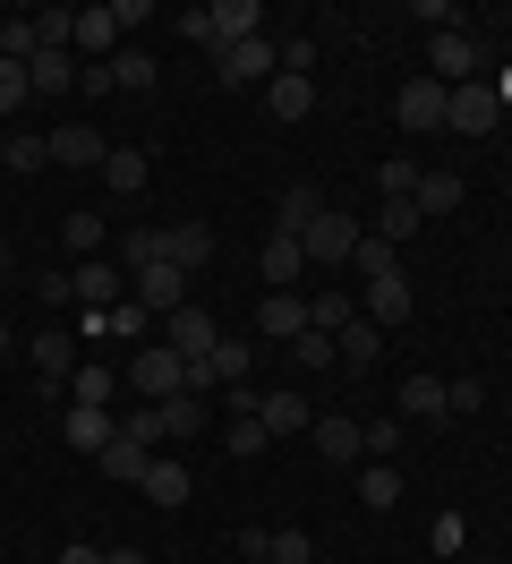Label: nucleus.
Segmentation results:
<instances>
[{
	"label": "nucleus",
	"instance_id": "f257e3e1",
	"mask_svg": "<svg viewBox=\"0 0 512 564\" xmlns=\"http://www.w3.org/2000/svg\"><path fill=\"white\" fill-rule=\"evenodd\" d=\"M129 386H137V402H171V393H188V359L171 351V343H137Z\"/></svg>",
	"mask_w": 512,
	"mask_h": 564
},
{
	"label": "nucleus",
	"instance_id": "f03ea898",
	"mask_svg": "<svg viewBox=\"0 0 512 564\" xmlns=\"http://www.w3.org/2000/svg\"><path fill=\"white\" fill-rule=\"evenodd\" d=\"M214 77H222V86H273V77H282V43H231V52H214Z\"/></svg>",
	"mask_w": 512,
	"mask_h": 564
},
{
	"label": "nucleus",
	"instance_id": "7ed1b4c3",
	"mask_svg": "<svg viewBox=\"0 0 512 564\" xmlns=\"http://www.w3.org/2000/svg\"><path fill=\"white\" fill-rule=\"evenodd\" d=\"M359 231H368V223H350V214H316V223H307L299 231V248H307V265H350V248H359Z\"/></svg>",
	"mask_w": 512,
	"mask_h": 564
},
{
	"label": "nucleus",
	"instance_id": "20e7f679",
	"mask_svg": "<svg viewBox=\"0 0 512 564\" xmlns=\"http://www.w3.org/2000/svg\"><path fill=\"white\" fill-rule=\"evenodd\" d=\"M444 104H453L444 77H410L402 95H393V120H402L410 138H427V129H444Z\"/></svg>",
	"mask_w": 512,
	"mask_h": 564
},
{
	"label": "nucleus",
	"instance_id": "39448f33",
	"mask_svg": "<svg viewBox=\"0 0 512 564\" xmlns=\"http://www.w3.org/2000/svg\"><path fill=\"white\" fill-rule=\"evenodd\" d=\"M120 35H129V26H120V9H77V35H68V61L86 52L95 69H111V61H120Z\"/></svg>",
	"mask_w": 512,
	"mask_h": 564
},
{
	"label": "nucleus",
	"instance_id": "423d86ee",
	"mask_svg": "<svg viewBox=\"0 0 512 564\" xmlns=\"http://www.w3.org/2000/svg\"><path fill=\"white\" fill-rule=\"evenodd\" d=\"M495 120H504V95H495V86H453V104H444V129H461V138H487V129H495Z\"/></svg>",
	"mask_w": 512,
	"mask_h": 564
},
{
	"label": "nucleus",
	"instance_id": "0eeeda50",
	"mask_svg": "<svg viewBox=\"0 0 512 564\" xmlns=\"http://www.w3.org/2000/svg\"><path fill=\"white\" fill-rule=\"evenodd\" d=\"M257 334L291 351V343L307 334V291H265V300H257Z\"/></svg>",
	"mask_w": 512,
	"mask_h": 564
},
{
	"label": "nucleus",
	"instance_id": "6e6552de",
	"mask_svg": "<svg viewBox=\"0 0 512 564\" xmlns=\"http://www.w3.org/2000/svg\"><path fill=\"white\" fill-rule=\"evenodd\" d=\"M257 274H265V291H291V282L307 274L299 231H265V240H257Z\"/></svg>",
	"mask_w": 512,
	"mask_h": 564
},
{
	"label": "nucleus",
	"instance_id": "1a4fd4ad",
	"mask_svg": "<svg viewBox=\"0 0 512 564\" xmlns=\"http://www.w3.org/2000/svg\"><path fill=\"white\" fill-rule=\"evenodd\" d=\"M359 317L368 325H410V274H384V282H359Z\"/></svg>",
	"mask_w": 512,
	"mask_h": 564
},
{
	"label": "nucleus",
	"instance_id": "9d476101",
	"mask_svg": "<svg viewBox=\"0 0 512 564\" xmlns=\"http://www.w3.org/2000/svg\"><path fill=\"white\" fill-rule=\"evenodd\" d=\"M68 300H77V308H120V265H111V257H77Z\"/></svg>",
	"mask_w": 512,
	"mask_h": 564
},
{
	"label": "nucleus",
	"instance_id": "9b49d317",
	"mask_svg": "<svg viewBox=\"0 0 512 564\" xmlns=\"http://www.w3.org/2000/svg\"><path fill=\"white\" fill-rule=\"evenodd\" d=\"M102 154H111V145H102L86 120H61V129H52V172H86V163L102 172Z\"/></svg>",
	"mask_w": 512,
	"mask_h": 564
},
{
	"label": "nucleus",
	"instance_id": "f8f14e48",
	"mask_svg": "<svg viewBox=\"0 0 512 564\" xmlns=\"http://www.w3.org/2000/svg\"><path fill=\"white\" fill-rule=\"evenodd\" d=\"M137 308H145V317L188 308V274H179V265H145V274H137Z\"/></svg>",
	"mask_w": 512,
	"mask_h": 564
},
{
	"label": "nucleus",
	"instance_id": "ddd939ff",
	"mask_svg": "<svg viewBox=\"0 0 512 564\" xmlns=\"http://www.w3.org/2000/svg\"><path fill=\"white\" fill-rule=\"evenodd\" d=\"M205 257H214V223H163V265L197 274Z\"/></svg>",
	"mask_w": 512,
	"mask_h": 564
},
{
	"label": "nucleus",
	"instance_id": "4468645a",
	"mask_svg": "<svg viewBox=\"0 0 512 564\" xmlns=\"http://www.w3.org/2000/svg\"><path fill=\"white\" fill-rule=\"evenodd\" d=\"M205 18H214V43H222V52H231V43H257V35H265V9H257V0H214Z\"/></svg>",
	"mask_w": 512,
	"mask_h": 564
},
{
	"label": "nucleus",
	"instance_id": "2eb2a0df",
	"mask_svg": "<svg viewBox=\"0 0 512 564\" xmlns=\"http://www.w3.org/2000/svg\"><path fill=\"white\" fill-rule=\"evenodd\" d=\"M214 343H222V325L205 317L197 300H188V308H171V351H179V359H205Z\"/></svg>",
	"mask_w": 512,
	"mask_h": 564
},
{
	"label": "nucleus",
	"instance_id": "dca6fc26",
	"mask_svg": "<svg viewBox=\"0 0 512 564\" xmlns=\"http://www.w3.org/2000/svg\"><path fill=\"white\" fill-rule=\"evenodd\" d=\"M61 436H68V445H77V454H102V445L120 436V420H111V411H95V402H68Z\"/></svg>",
	"mask_w": 512,
	"mask_h": 564
},
{
	"label": "nucleus",
	"instance_id": "f3484780",
	"mask_svg": "<svg viewBox=\"0 0 512 564\" xmlns=\"http://www.w3.org/2000/svg\"><path fill=\"white\" fill-rule=\"evenodd\" d=\"M307 436H316V454H325V462H368V427H359V420H316Z\"/></svg>",
	"mask_w": 512,
	"mask_h": 564
},
{
	"label": "nucleus",
	"instance_id": "a211bd4d",
	"mask_svg": "<svg viewBox=\"0 0 512 564\" xmlns=\"http://www.w3.org/2000/svg\"><path fill=\"white\" fill-rule=\"evenodd\" d=\"M265 111H273V120H307V111H316V77L282 69V77L265 86Z\"/></svg>",
	"mask_w": 512,
	"mask_h": 564
},
{
	"label": "nucleus",
	"instance_id": "6ab92c4d",
	"mask_svg": "<svg viewBox=\"0 0 512 564\" xmlns=\"http://www.w3.org/2000/svg\"><path fill=\"white\" fill-rule=\"evenodd\" d=\"M257 427L291 436V427H316V411H307V393H257Z\"/></svg>",
	"mask_w": 512,
	"mask_h": 564
},
{
	"label": "nucleus",
	"instance_id": "aec40b11",
	"mask_svg": "<svg viewBox=\"0 0 512 564\" xmlns=\"http://www.w3.org/2000/svg\"><path fill=\"white\" fill-rule=\"evenodd\" d=\"M436 77H444V86H470V77H478V43L461 35V26H444V35H436Z\"/></svg>",
	"mask_w": 512,
	"mask_h": 564
},
{
	"label": "nucleus",
	"instance_id": "412c9836",
	"mask_svg": "<svg viewBox=\"0 0 512 564\" xmlns=\"http://www.w3.org/2000/svg\"><path fill=\"white\" fill-rule=\"evenodd\" d=\"M102 470H111V479H120V488H137V479H145V462H154V445H137L129 427H120V436H111V445H102Z\"/></svg>",
	"mask_w": 512,
	"mask_h": 564
},
{
	"label": "nucleus",
	"instance_id": "4be33fe9",
	"mask_svg": "<svg viewBox=\"0 0 512 564\" xmlns=\"http://www.w3.org/2000/svg\"><path fill=\"white\" fill-rule=\"evenodd\" d=\"M334 351H341V368H375V359H384V325L350 317V325L334 334Z\"/></svg>",
	"mask_w": 512,
	"mask_h": 564
},
{
	"label": "nucleus",
	"instance_id": "5701e85b",
	"mask_svg": "<svg viewBox=\"0 0 512 564\" xmlns=\"http://www.w3.org/2000/svg\"><path fill=\"white\" fill-rule=\"evenodd\" d=\"M34 368H43V386H68V377H77V343H68L61 325H43V343H34Z\"/></svg>",
	"mask_w": 512,
	"mask_h": 564
},
{
	"label": "nucleus",
	"instance_id": "b1692460",
	"mask_svg": "<svg viewBox=\"0 0 512 564\" xmlns=\"http://www.w3.org/2000/svg\"><path fill=\"white\" fill-rule=\"evenodd\" d=\"M137 488H145V505H188V462H163V454H154Z\"/></svg>",
	"mask_w": 512,
	"mask_h": 564
},
{
	"label": "nucleus",
	"instance_id": "393cba45",
	"mask_svg": "<svg viewBox=\"0 0 512 564\" xmlns=\"http://www.w3.org/2000/svg\"><path fill=\"white\" fill-rule=\"evenodd\" d=\"M316 214H325V188H307V180H291V188H282V206H273V231H307Z\"/></svg>",
	"mask_w": 512,
	"mask_h": 564
},
{
	"label": "nucleus",
	"instance_id": "a878e982",
	"mask_svg": "<svg viewBox=\"0 0 512 564\" xmlns=\"http://www.w3.org/2000/svg\"><path fill=\"white\" fill-rule=\"evenodd\" d=\"M154 427H163V436H197V427H214V420H205V393H171V402H154Z\"/></svg>",
	"mask_w": 512,
	"mask_h": 564
},
{
	"label": "nucleus",
	"instance_id": "bb28decb",
	"mask_svg": "<svg viewBox=\"0 0 512 564\" xmlns=\"http://www.w3.org/2000/svg\"><path fill=\"white\" fill-rule=\"evenodd\" d=\"M205 368H214V386H248V368H257V343H231V334H222V343L205 351Z\"/></svg>",
	"mask_w": 512,
	"mask_h": 564
},
{
	"label": "nucleus",
	"instance_id": "cd10ccee",
	"mask_svg": "<svg viewBox=\"0 0 512 564\" xmlns=\"http://www.w3.org/2000/svg\"><path fill=\"white\" fill-rule=\"evenodd\" d=\"M26 86H34V95H68V86H77V61H68V52H34Z\"/></svg>",
	"mask_w": 512,
	"mask_h": 564
},
{
	"label": "nucleus",
	"instance_id": "c85d7f7f",
	"mask_svg": "<svg viewBox=\"0 0 512 564\" xmlns=\"http://www.w3.org/2000/svg\"><path fill=\"white\" fill-rule=\"evenodd\" d=\"M350 317H359V300H350V291H307V325H316V334H341Z\"/></svg>",
	"mask_w": 512,
	"mask_h": 564
},
{
	"label": "nucleus",
	"instance_id": "c756f323",
	"mask_svg": "<svg viewBox=\"0 0 512 564\" xmlns=\"http://www.w3.org/2000/svg\"><path fill=\"white\" fill-rule=\"evenodd\" d=\"M359 505L393 513V505H402V470H393V462H368V470H359Z\"/></svg>",
	"mask_w": 512,
	"mask_h": 564
},
{
	"label": "nucleus",
	"instance_id": "7c9ffc66",
	"mask_svg": "<svg viewBox=\"0 0 512 564\" xmlns=\"http://www.w3.org/2000/svg\"><path fill=\"white\" fill-rule=\"evenodd\" d=\"M418 223H427V214H418V197H384V214H375L368 231H375V240H393V248H402L410 231H418Z\"/></svg>",
	"mask_w": 512,
	"mask_h": 564
},
{
	"label": "nucleus",
	"instance_id": "2f4dec72",
	"mask_svg": "<svg viewBox=\"0 0 512 564\" xmlns=\"http://www.w3.org/2000/svg\"><path fill=\"white\" fill-rule=\"evenodd\" d=\"M350 265H359V282H384V274H402V257H393V240H375V231H359V248H350Z\"/></svg>",
	"mask_w": 512,
	"mask_h": 564
},
{
	"label": "nucleus",
	"instance_id": "473e14b6",
	"mask_svg": "<svg viewBox=\"0 0 512 564\" xmlns=\"http://www.w3.org/2000/svg\"><path fill=\"white\" fill-rule=\"evenodd\" d=\"M402 420H444V377H402Z\"/></svg>",
	"mask_w": 512,
	"mask_h": 564
},
{
	"label": "nucleus",
	"instance_id": "72a5a7b5",
	"mask_svg": "<svg viewBox=\"0 0 512 564\" xmlns=\"http://www.w3.org/2000/svg\"><path fill=\"white\" fill-rule=\"evenodd\" d=\"M102 180H111L120 197H137V188H145V154H137V145H111V154H102Z\"/></svg>",
	"mask_w": 512,
	"mask_h": 564
},
{
	"label": "nucleus",
	"instance_id": "f704fd0d",
	"mask_svg": "<svg viewBox=\"0 0 512 564\" xmlns=\"http://www.w3.org/2000/svg\"><path fill=\"white\" fill-rule=\"evenodd\" d=\"M0 163H9V172H52V138H0Z\"/></svg>",
	"mask_w": 512,
	"mask_h": 564
},
{
	"label": "nucleus",
	"instance_id": "c9c22d12",
	"mask_svg": "<svg viewBox=\"0 0 512 564\" xmlns=\"http://www.w3.org/2000/svg\"><path fill=\"white\" fill-rule=\"evenodd\" d=\"M453 206H461V180L453 172H418V214L436 223V214H453Z\"/></svg>",
	"mask_w": 512,
	"mask_h": 564
},
{
	"label": "nucleus",
	"instance_id": "e433bc0d",
	"mask_svg": "<svg viewBox=\"0 0 512 564\" xmlns=\"http://www.w3.org/2000/svg\"><path fill=\"white\" fill-rule=\"evenodd\" d=\"M43 52V26L34 18H0V61H34Z\"/></svg>",
	"mask_w": 512,
	"mask_h": 564
},
{
	"label": "nucleus",
	"instance_id": "4c0bfd02",
	"mask_svg": "<svg viewBox=\"0 0 512 564\" xmlns=\"http://www.w3.org/2000/svg\"><path fill=\"white\" fill-rule=\"evenodd\" d=\"M68 402H95V411H111V368H102V359H86V368L68 377Z\"/></svg>",
	"mask_w": 512,
	"mask_h": 564
},
{
	"label": "nucleus",
	"instance_id": "58836bf2",
	"mask_svg": "<svg viewBox=\"0 0 512 564\" xmlns=\"http://www.w3.org/2000/svg\"><path fill=\"white\" fill-rule=\"evenodd\" d=\"M120 265H129V274L163 265V231H120Z\"/></svg>",
	"mask_w": 512,
	"mask_h": 564
},
{
	"label": "nucleus",
	"instance_id": "ea45409f",
	"mask_svg": "<svg viewBox=\"0 0 512 564\" xmlns=\"http://www.w3.org/2000/svg\"><path fill=\"white\" fill-rule=\"evenodd\" d=\"M61 240L77 257H102V214H61Z\"/></svg>",
	"mask_w": 512,
	"mask_h": 564
},
{
	"label": "nucleus",
	"instance_id": "a19ab883",
	"mask_svg": "<svg viewBox=\"0 0 512 564\" xmlns=\"http://www.w3.org/2000/svg\"><path fill=\"white\" fill-rule=\"evenodd\" d=\"M307 556H316L307 530H265V564H307Z\"/></svg>",
	"mask_w": 512,
	"mask_h": 564
},
{
	"label": "nucleus",
	"instance_id": "79ce46f5",
	"mask_svg": "<svg viewBox=\"0 0 512 564\" xmlns=\"http://www.w3.org/2000/svg\"><path fill=\"white\" fill-rule=\"evenodd\" d=\"M34 104V86H26V61H0V120L9 111H26Z\"/></svg>",
	"mask_w": 512,
	"mask_h": 564
},
{
	"label": "nucleus",
	"instance_id": "37998d69",
	"mask_svg": "<svg viewBox=\"0 0 512 564\" xmlns=\"http://www.w3.org/2000/svg\"><path fill=\"white\" fill-rule=\"evenodd\" d=\"M444 411H453V420L487 411V386H478V377H444Z\"/></svg>",
	"mask_w": 512,
	"mask_h": 564
},
{
	"label": "nucleus",
	"instance_id": "c03bdc74",
	"mask_svg": "<svg viewBox=\"0 0 512 564\" xmlns=\"http://www.w3.org/2000/svg\"><path fill=\"white\" fill-rule=\"evenodd\" d=\"M145 325H154V317H145L137 300H129V308H102V334H120V343H145Z\"/></svg>",
	"mask_w": 512,
	"mask_h": 564
},
{
	"label": "nucleus",
	"instance_id": "a18cd8bd",
	"mask_svg": "<svg viewBox=\"0 0 512 564\" xmlns=\"http://www.w3.org/2000/svg\"><path fill=\"white\" fill-rule=\"evenodd\" d=\"M291 359H299V368H325V359H341V351H334V334H316V325H307L299 343H291Z\"/></svg>",
	"mask_w": 512,
	"mask_h": 564
},
{
	"label": "nucleus",
	"instance_id": "49530a36",
	"mask_svg": "<svg viewBox=\"0 0 512 564\" xmlns=\"http://www.w3.org/2000/svg\"><path fill=\"white\" fill-rule=\"evenodd\" d=\"M384 197H418V163H410V154L384 163Z\"/></svg>",
	"mask_w": 512,
	"mask_h": 564
},
{
	"label": "nucleus",
	"instance_id": "de8ad7c7",
	"mask_svg": "<svg viewBox=\"0 0 512 564\" xmlns=\"http://www.w3.org/2000/svg\"><path fill=\"white\" fill-rule=\"evenodd\" d=\"M265 445H273V436H265L257 420H239V427H231V454H239V462H248V454H265Z\"/></svg>",
	"mask_w": 512,
	"mask_h": 564
},
{
	"label": "nucleus",
	"instance_id": "09e8293b",
	"mask_svg": "<svg viewBox=\"0 0 512 564\" xmlns=\"http://www.w3.org/2000/svg\"><path fill=\"white\" fill-rule=\"evenodd\" d=\"M393 454H402V427H393V420L368 427V462H393Z\"/></svg>",
	"mask_w": 512,
	"mask_h": 564
},
{
	"label": "nucleus",
	"instance_id": "8fccbe9b",
	"mask_svg": "<svg viewBox=\"0 0 512 564\" xmlns=\"http://www.w3.org/2000/svg\"><path fill=\"white\" fill-rule=\"evenodd\" d=\"M179 35H188V43H205V52H222V43H214V18H205V9H188V18H179Z\"/></svg>",
	"mask_w": 512,
	"mask_h": 564
},
{
	"label": "nucleus",
	"instance_id": "3c124183",
	"mask_svg": "<svg viewBox=\"0 0 512 564\" xmlns=\"http://www.w3.org/2000/svg\"><path fill=\"white\" fill-rule=\"evenodd\" d=\"M427 539H436V556H453V547H461V513H436V530H427Z\"/></svg>",
	"mask_w": 512,
	"mask_h": 564
},
{
	"label": "nucleus",
	"instance_id": "603ef678",
	"mask_svg": "<svg viewBox=\"0 0 512 564\" xmlns=\"http://www.w3.org/2000/svg\"><path fill=\"white\" fill-rule=\"evenodd\" d=\"M61 564H102V547H86V539H77V547H61Z\"/></svg>",
	"mask_w": 512,
	"mask_h": 564
},
{
	"label": "nucleus",
	"instance_id": "864d4df0",
	"mask_svg": "<svg viewBox=\"0 0 512 564\" xmlns=\"http://www.w3.org/2000/svg\"><path fill=\"white\" fill-rule=\"evenodd\" d=\"M102 564H145V556H137V547H111V556H102Z\"/></svg>",
	"mask_w": 512,
	"mask_h": 564
},
{
	"label": "nucleus",
	"instance_id": "5fc2aeb1",
	"mask_svg": "<svg viewBox=\"0 0 512 564\" xmlns=\"http://www.w3.org/2000/svg\"><path fill=\"white\" fill-rule=\"evenodd\" d=\"M495 95H504V111H512V69H504V77H495Z\"/></svg>",
	"mask_w": 512,
	"mask_h": 564
},
{
	"label": "nucleus",
	"instance_id": "6e6d98bb",
	"mask_svg": "<svg viewBox=\"0 0 512 564\" xmlns=\"http://www.w3.org/2000/svg\"><path fill=\"white\" fill-rule=\"evenodd\" d=\"M0 274H9V240H0Z\"/></svg>",
	"mask_w": 512,
	"mask_h": 564
},
{
	"label": "nucleus",
	"instance_id": "4d7b16f0",
	"mask_svg": "<svg viewBox=\"0 0 512 564\" xmlns=\"http://www.w3.org/2000/svg\"><path fill=\"white\" fill-rule=\"evenodd\" d=\"M0 351H9V325H0Z\"/></svg>",
	"mask_w": 512,
	"mask_h": 564
},
{
	"label": "nucleus",
	"instance_id": "13d9d810",
	"mask_svg": "<svg viewBox=\"0 0 512 564\" xmlns=\"http://www.w3.org/2000/svg\"><path fill=\"white\" fill-rule=\"evenodd\" d=\"M239 564H265V556H239Z\"/></svg>",
	"mask_w": 512,
	"mask_h": 564
}]
</instances>
